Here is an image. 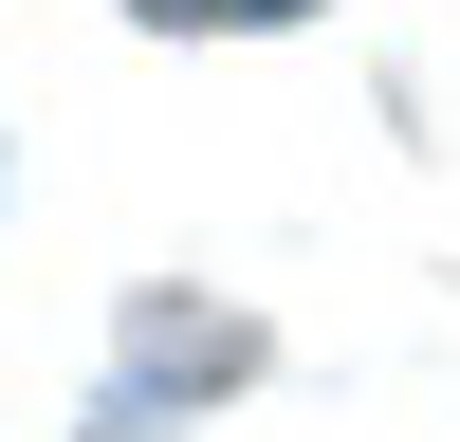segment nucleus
<instances>
[{
  "instance_id": "nucleus-1",
  "label": "nucleus",
  "mask_w": 460,
  "mask_h": 442,
  "mask_svg": "<svg viewBox=\"0 0 460 442\" xmlns=\"http://www.w3.org/2000/svg\"><path fill=\"white\" fill-rule=\"evenodd\" d=\"M129 19H147V37H295L314 0H129Z\"/></svg>"
}]
</instances>
